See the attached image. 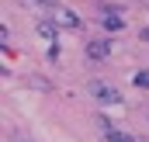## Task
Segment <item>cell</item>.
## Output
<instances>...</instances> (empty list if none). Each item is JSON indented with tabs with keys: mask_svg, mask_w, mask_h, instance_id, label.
Wrapping results in <instances>:
<instances>
[{
	"mask_svg": "<svg viewBox=\"0 0 149 142\" xmlns=\"http://www.w3.org/2000/svg\"><path fill=\"white\" fill-rule=\"evenodd\" d=\"M90 94H94L101 104H114V107L121 104V94H118L114 87H108V83H90Z\"/></svg>",
	"mask_w": 149,
	"mask_h": 142,
	"instance_id": "obj_1",
	"label": "cell"
},
{
	"mask_svg": "<svg viewBox=\"0 0 149 142\" xmlns=\"http://www.w3.org/2000/svg\"><path fill=\"white\" fill-rule=\"evenodd\" d=\"M49 14H52V21H56L59 28H80V17H76L70 7H52Z\"/></svg>",
	"mask_w": 149,
	"mask_h": 142,
	"instance_id": "obj_2",
	"label": "cell"
},
{
	"mask_svg": "<svg viewBox=\"0 0 149 142\" xmlns=\"http://www.w3.org/2000/svg\"><path fill=\"white\" fill-rule=\"evenodd\" d=\"M87 56H90V59H108V56H111V42H108V38L87 42Z\"/></svg>",
	"mask_w": 149,
	"mask_h": 142,
	"instance_id": "obj_3",
	"label": "cell"
},
{
	"mask_svg": "<svg viewBox=\"0 0 149 142\" xmlns=\"http://www.w3.org/2000/svg\"><path fill=\"white\" fill-rule=\"evenodd\" d=\"M97 125L104 128V135H108V142H142V139H135V135H125V132H114V128L108 125V121H104V118H101Z\"/></svg>",
	"mask_w": 149,
	"mask_h": 142,
	"instance_id": "obj_4",
	"label": "cell"
},
{
	"mask_svg": "<svg viewBox=\"0 0 149 142\" xmlns=\"http://www.w3.org/2000/svg\"><path fill=\"white\" fill-rule=\"evenodd\" d=\"M56 31H59V24H56V21H38V35L45 38V42H52Z\"/></svg>",
	"mask_w": 149,
	"mask_h": 142,
	"instance_id": "obj_5",
	"label": "cell"
},
{
	"mask_svg": "<svg viewBox=\"0 0 149 142\" xmlns=\"http://www.w3.org/2000/svg\"><path fill=\"white\" fill-rule=\"evenodd\" d=\"M104 24H108V28H114V31H118V28H121L125 21L118 17V10H104Z\"/></svg>",
	"mask_w": 149,
	"mask_h": 142,
	"instance_id": "obj_6",
	"label": "cell"
},
{
	"mask_svg": "<svg viewBox=\"0 0 149 142\" xmlns=\"http://www.w3.org/2000/svg\"><path fill=\"white\" fill-rule=\"evenodd\" d=\"M135 87H139V90H149V70L135 73Z\"/></svg>",
	"mask_w": 149,
	"mask_h": 142,
	"instance_id": "obj_7",
	"label": "cell"
},
{
	"mask_svg": "<svg viewBox=\"0 0 149 142\" xmlns=\"http://www.w3.org/2000/svg\"><path fill=\"white\" fill-rule=\"evenodd\" d=\"M24 3H42V7H49V10H52V7H56V3H52V0H24Z\"/></svg>",
	"mask_w": 149,
	"mask_h": 142,
	"instance_id": "obj_8",
	"label": "cell"
},
{
	"mask_svg": "<svg viewBox=\"0 0 149 142\" xmlns=\"http://www.w3.org/2000/svg\"><path fill=\"white\" fill-rule=\"evenodd\" d=\"M142 42H149V28H142Z\"/></svg>",
	"mask_w": 149,
	"mask_h": 142,
	"instance_id": "obj_9",
	"label": "cell"
},
{
	"mask_svg": "<svg viewBox=\"0 0 149 142\" xmlns=\"http://www.w3.org/2000/svg\"><path fill=\"white\" fill-rule=\"evenodd\" d=\"M142 3H149V0H142Z\"/></svg>",
	"mask_w": 149,
	"mask_h": 142,
	"instance_id": "obj_10",
	"label": "cell"
}]
</instances>
